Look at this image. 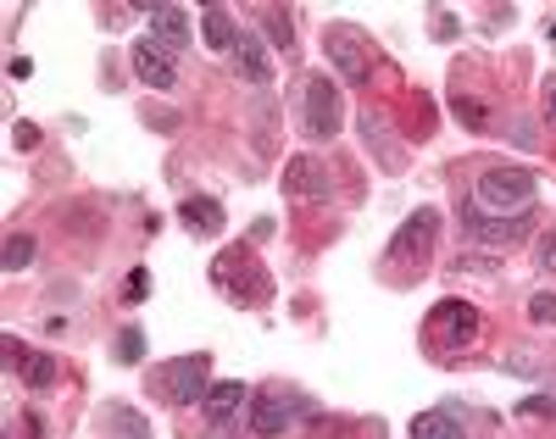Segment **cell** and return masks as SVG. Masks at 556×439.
Wrapping results in <instances>:
<instances>
[{
    "label": "cell",
    "instance_id": "obj_1",
    "mask_svg": "<svg viewBox=\"0 0 556 439\" xmlns=\"http://www.w3.org/2000/svg\"><path fill=\"white\" fill-rule=\"evenodd\" d=\"M212 278H217L223 296H235L240 306H267V301H273V278H267V267L256 262V251H245V246H228V251L217 256Z\"/></svg>",
    "mask_w": 556,
    "mask_h": 439
},
{
    "label": "cell",
    "instance_id": "obj_2",
    "mask_svg": "<svg viewBox=\"0 0 556 439\" xmlns=\"http://www.w3.org/2000/svg\"><path fill=\"white\" fill-rule=\"evenodd\" d=\"M206 378H212V356H178V362H162L151 373V389L167 401V406H190V401H206Z\"/></svg>",
    "mask_w": 556,
    "mask_h": 439
},
{
    "label": "cell",
    "instance_id": "obj_3",
    "mask_svg": "<svg viewBox=\"0 0 556 439\" xmlns=\"http://www.w3.org/2000/svg\"><path fill=\"white\" fill-rule=\"evenodd\" d=\"M479 201L495 212V217H518L534 206V173L523 167H484L479 173Z\"/></svg>",
    "mask_w": 556,
    "mask_h": 439
},
{
    "label": "cell",
    "instance_id": "obj_4",
    "mask_svg": "<svg viewBox=\"0 0 556 439\" xmlns=\"http://www.w3.org/2000/svg\"><path fill=\"white\" fill-rule=\"evenodd\" d=\"M323 57L334 62V73L345 84H367V73H374V57H367V39L345 23H329L323 28Z\"/></svg>",
    "mask_w": 556,
    "mask_h": 439
},
{
    "label": "cell",
    "instance_id": "obj_5",
    "mask_svg": "<svg viewBox=\"0 0 556 439\" xmlns=\"http://www.w3.org/2000/svg\"><path fill=\"white\" fill-rule=\"evenodd\" d=\"M429 339L451 356V351H468L473 339H479V312L473 306H462V301H440L434 317H429Z\"/></svg>",
    "mask_w": 556,
    "mask_h": 439
},
{
    "label": "cell",
    "instance_id": "obj_6",
    "mask_svg": "<svg viewBox=\"0 0 556 439\" xmlns=\"http://www.w3.org/2000/svg\"><path fill=\"white\" fill-rule=\"evenodd\" d=\"M340 117H345V101L334 78H306V139H334Z\"/></svg>",
    "mask_w": 556,
    "mask_h": 439
},
{
    "label": "cell",
    "instance_id": "obj_7",
    "mask_svg": "<svg viewBox=\"0 0 556 439\" xmlns=\"http://www.w3.org/2000/svg\"><path fill=\"white\" fill-rule=\"evenodd\" d=\"M434 228H440V212H434V206H417V212L401 223V234L390 239L384 262H424L429 246H434Z\"/></svg>",
    "mask_w": 556,
    "mask_h": 439
},
{
    "label": "cell",
    "instance_id": "obj_8",
    "mask_svg": "<svg viewBox=\"0 0 556 439\" xmlns=\"http://www.w3.org/2000/svg\"><path fill=\"white\" fill-rule=\"evenodd\" d=\"M295 406H301L295 389H285V384H267L262 396H256V406H251V434H262V439L285 434V428H290V417H295Z\"/></svg>",
    "mask_w": 556,
    "mask_h": 439
},
{
    "label": "cell",
    "instance_id": "obj_9",
    "mask_svg": "<svg viewBox=\"0 0 556 439\" xmlns=\"http://www.w3.org/2000/svg\"><path fill=\"white\" fill-rule=\"evenodd\" d=\"M134 73H139V84H151V89H173L178 84V62H173L167 45H156V39L134 45Z\"/></svg>",
    "mask_w": 556,
    "mask_h": 439
},
{
    "label": "cell",
    "instance_id": "obj_10",
    "mask_svg": "<svg viewBox=\"0 0 556 439\" xmlns=\"http://www.w3.org/2000/svg\"><path fill=\"white\" fill-rule=\"evenodd\" d=\"M285 195H290V201H301V206H317L323 195H329V173H323L312 156H295L285 167Z\"/></svg>",
    "mask_w": 556,
    "mask_h": 439
},
{
    "label": "cell",
    "instance_id": "obj_11",
    "mask_svg": "<svg viewBox=\"0 0 556 439\" xmlns=\"http://www.w3.org/2000/svg\"><path fill=\"white\" fill-rule=\"evenodd\" d=\"M468 234H473V239H490V246H518V239L529 234V212H518V217L479 212V217H468Z\"/></svg>",
    "mask_w": 556,
    "mask_h": 439
},
{
    "label": "cell",
    "instance_id": "obj_12",
    "mask_svg": "<svg viewBox=\"0 0 556 439\" xmlns=\"http://www.w3.org/2000/svg\"><path fill=\"white\" fill-rule=\"evenodd\" d=\"M151 39H156V45H167V51L178 57L184 45L195 39V28H190V12H184V7H156V12H151Z\"/></svg>",
    "mask_w": 556,
    "mask_h": 439
},
{
    "label": "cell",
    "instance_id": "obj_13",
    "mask_svg": "<svg viewBox=\"0 0 556 439\" xmlns=\"http://www.w3.org/2000/svg\"><path fill=\"white\" fill-rule=\"evenodd\" d=\"M12 373L28 384V389H51L56 384V362L51 356H45V351H28V346H17V339H12Z\"/></svg>",
    "mask_w": 556,
    "mask_h": 439
},
{
    "label": "cell",
    "instance_id": "obj_14",
    "mask_svg": "<svg viewBox=\"0 0 556 439\" xmlns=\"http://www.w3.org/2000/svg\"><path fill=\"white\" fill-rule=\"evenodd\" d=\"M240 406H245V384L228 378V384H212V389H206V423H212V428H223Z\"/></svg>",
    "mask_w": 556,
    "mask_h": 439
},
{
    "label": "cell",
    "instance_id": "obj_15",
    "mask_svg": "<svg viewBox=\"0 0 556 439\" xmlns=\"http://www.w3.org/2000/svg\"><path fill=\"white\" fill-rule=\"evenodd\" d=\"M178 217H184V228L201 234V239L223 234V223H228V217H223V206L212 201V195H206V201H184V212H178Z\"/></svg>",
    "mask_w": 556,
    "mask_h": 439
},
{
    "label": "cell",
    "instance_id": "obj_16",
    "mask_svg": "<svg viewBox=\"0 0 556 439\" xmlns=\"http://www.w3.org/2000/svg\"><path fill=\"white\" fill-rule=\"evenodd\" d=\"M235 67H240L251 84H267V78H273V62H267V51H262V39H256V34H240V45H235Z\"/></svg>",
    "mask_w": 556,
    "mask_h": 439
},
{
    "label": "cell",
    "instance_id": "obj_17",
    "mask_svg": "<svg viewBox=\"0 0 556 439\" xmlns=\"http://www.w3.org/2000/svg\"><path fill=\"white\" fill-rule=\"evenodd\" d=\"M201 34H206L212 51H235V45H240V28H235V17H228L223 7H212V12L201 17Z\"/></svg>",
    "mask_w": 556,
    "mask_h": 439
},
{
    "label": "cell",
    "instance_id": "obj_18",
    "mask_svg": "<svg viewBox=\"0 0 556 439\" xmlns=\"http://www.w3.org/2000/svg\"><path fill=\"white\" fill-rule=\"evenodd\" d=\"M412 439H468V434H462V423L451 412H424L412 423Z\"/></svg>",
    "mask_w": 556,
    "mask_h": 439
},
{
    "label": "cell",
    "instance_id": "obj_19",
    "mask_svg": "<svg viewBox=\"0 0 556 439\" xmlns=\"http://www.w3.org/2000/svg\"><path fill=\"white\" fill-rule=\"evenodd\" d=\"M101 423H106L112 434H123V439H151L146 417H139V412H128V406H106V412H101Z\"/></svg>",
    "mask_w": 556,
    "mask_h": 439
},
{
    "label": "cell",
    "instance_id": "obj_20",
    "mask_svg": "<svg viewBox=\"0 0 556 439\" xmlns=\"http://www.w3.org/2000/svg\"><path fill=\"white\" fill-rule=\"evenodd\" d=\"M451 112L468 128H490V112H484V101H473V95H451Z\"/></svg>",
    "mask_w": 556,
    "mask_h": 439
},
{
    "label": "cell",
    "instance_id": "obj_21",
    "mask_svg": "<svg viewBox=\"0 0 556 439\" xmlns=\"http://www.w3.org/2000/svg\"><path fill=\"white\" fill-rule=\"evenodd\" d=\"M28 262H34V239H28V234H12V239H7V262H0V267H7V273H23Z\"/></svg>",
    "mask_w": 556,
    "mask_h": 439
},
{
    "label": "cell",
    "instance_id": "obj_22",
    "mask_svg": "<svg viewBox=\"0 0 556 439\" xmlns=\"http://www.w3.org/2000/svg\"><path fill=\"white\" fill-rule=\"evenodd\" d=\"M262 28L273 34V45H278V51H290V17L278 12V7H262Z\"/></svg>",
    "mask_w": 556,
    "mask_h": 439
},
{
    "label": "cell",
    "instance_id": "obj_23",
    "mask_svg": "<svg viewBox=\"0 0 556 439\" xmlns=\"http://www.w3.org/2000/svg\"><path fill=\"white\" fill-rule=\"evenodd\" d=\"M529 323H540V328H551V323H556V296H551V289L529 301Z\"/></svg>",
    "mask_w": 556,
    "mask_h": 439
},
{
    "label": "cell",
    "instance_id": "obj_24",
    "mask_svg": "<svg viewBox=\"0 0 556 439\" xmlns=\"http://www.w3.org/2000/svg\"><path fill=\"white\" fill-rule=\"evenodd\" d=\"M117 362H139V346H146V339H139V328H123V339H117Z\"/></svg>",
    "mask_w": 556,
    "mask_h": 439
},
{
    "label": "cell",
    "instance_id": "obj_25",
    "mask_svg": "<svg viewBox=\"0 0 556 439\" xmlns=\"http://www.w3.org/2000/svg\"><path fill=\"white\" fill-rule=\"evenodd\" d=\"M534 256H540V267H551V273H556V234H540Z\"/></svg>",
    "mask_w": 556,
    "mask_h": 439
},
{
    "label": "cell",
    "instance_id": "obj_26",
    "mask_svg": "<svg viewBox=\"0 0 556 439\" xmlns=\"http://www.w3.org/2000/svg\"><path fill=\"white\" fill-rule=\"evenodd\" d=\"M540 101H545V123L556 128V73L545 78V89H540Z\"/></svg>",
    "mask_w": 556,
    "mask_h": 439
},
{
    "label": "cell",
    "instance_id": "obj_27",
    "mask_svg": "<svg viewBox=\"0 0 556 439\" xmlns=\"http://www.w3.org/2000/svg\"><path fill=\"white\" fill-rule=\"evenodd\" d=\"M17 145H23V151H34V145H39V128L34 123H17V134H12Z\"/></svg>",
    "mask_w": 556,
    "mask_h": 439
}]
</instances>
